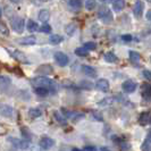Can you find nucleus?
Segmentation results:
<instances>
[{"label": "nucleus", "mask_w": 151, "mask_h": 151, "mask_svg": "<svg viewBox=\"0 0 151 151\" xmlns=\"http://www.w3.org/2000/svg\"><path fill=\"white\" fill-rule=\"evenodd\" d=\"M53 144H55V140L50 137H42L40 140V147L42 149H50Z\"/></svg>", "instance_id": "12"}, {"label": "nucleus", "mask_w": 151, "mask_h": 151, "mask_svg": "<svg viewBox=\"0 0 151 151\" xmlns=\"http://www.w3.org/2000/svg\"><path fill=\"white\" fill-rule=\"evenodd\" d=\"M61 113H63V115H64L66 118H69V119H72V121H74V122L80 121V119H82V118L84 117L83 114L75 113V111L68 110V109H66V108H61Z\"/></svg>", "instance_id": "4"}, {"label": "nucleus", "mask_w": 151, "mask_h": 151, "mask_svg": "<svg viewBox=\"0 0 151 151\" xmlns=\"http://www.w3.org/2000/svg\"><path fill=\"white\" fill-rule=\"evenodd\" d=\"M129 55V60L132 61L133 64H139V61L141 60V55L137 52V51L131 50Z\"/></svg>", "instance_id": "20"}, {"label": "nucleus", "mask_w": 151, "mask_h": 151, "mask_svg": "<svg viewBox=\"0 0 151 151\" xmlns=\"http://www.w3.org/2000/svg\"><path fill=\"white\" fill-rule=\"evenodd\" d=\"M100 150H102V151L108 150V148H107V147H102V148H101V149H100Z\"/></svg>", "instance_id": "46"}, {"label": "nucleus", "mask_w": 151, "mask_h": 151, "mask_svg": "<svg viewBox=\"0 0 151 151\" xmlns=\"http://www.w3.org/2000/svg\"><path fill=\"white\" fill-rule=\"evenodd\" d=\"M114 101V99L111 97H109V98H105L104 100H101V101H99L98 102V106H109V105H111Z\"/></svg>", "instance_id": "31"}, {"label": "nucleus", "mask_w": 151, "mask_h": 151, "mask_svg": "<svg viewBox=\"0 0 151 151\" xmlns=\"http://www.w3.org/2000/svg\"><path fill=\"white\" fill-rule=\"evenodd\" d=\"M40 1H42V2H48V1H50V0H40Z\"/></svg>", "instance_id": "47"}, {"label": "nucleus", "mask_w": 151, "mask_h": 151, "mask_svg": "<svg viewBox=\"0 0 151 151\" xmlns=\"http://www.w3.org/2000/svg\"><path fill=\"white\" fill-rule=\"evenodd\" d=\"M84 151H94L97 150V148L96 147H92V145H86V147H84L83 148Z\"/></svg>", "instance_id": "41"}, {"label": "nucleus", "mask_w": 151, "mask_h": 151, "mask_svg": "<svg viewBox=\"0 0 151 151\" xmlns=\"http://www.w3.org/2000/svg\"><path fill=\"white\" fill-rule=\"evenodd\" d=\"M98 17L104 23H106V24H108V23H110L113 21V14H111L110 9L108 7L100 8L98 12Z\"/></svg>", "instance_id": "2"}, {"label": "nucleus", "mask_w": 151, "mask_h": 151, "mask_svg": "<svg viewBox=\"0 0 151 151\" xmlns=\"http://www.w3.org/2000/svg\"><path fill=\"white\" fill-rule=\"evenodd\" d=\"M75 30H76V26L74 24H68L67 26L65 27V32L67 33L68 35H72V34L75 32Z\"/></svg>", "instance_id": "33"}, {"label": "nucleus", "mask_w": 151, "mask_h": 151, "mask_svg": "<svg viewBox=\"0 0 151 151\" xmlns=\"http://www.w3.org/2000/svg\"><path fill=\"white\" fill-rule=\"evenodd\" d=\"M35 93L41 97H45L49 94V89L45 86H35Z\"/></svg>", "instance_id": "25"}, {"label": "nucleus", "mask_w": 151, "mask_h": 151, "mask_svg": "<svg viewBox=\"0 0 151 151\" xmlns=\"http://www.w3.org/2000/svg\"><path fill=\"white\" fill-rule=\"evenodd\" d=\"M84 47L88 49V50H94L96 48H97V43H94V42H86Z\"/></svg>", "instance_id": "37"}, {"label": "nucleus", "mask_w": 151, "mask_h": 151, "mask_svg": "<svg viewBox=\"0 0 151 151\" xmlns=\"http://www.w3.org/2000/svg\"><path fill=\"white\" fill-rule=\"evenodd\" d=\"M37 72L40 73V74H42V75H48V74L52 73V67L50 65H42V66L38 67Z\"/></svg>", "instance_id": "18"}, {"label": "nucleus", "mask_w": 151, "mask_h": 151, "mask_svg": "<svg viewBox=\"0 0 151 151\" xmlns=\"http://www.w3.org/2000/svg\"><path fill=\"white\" fill-rule=\"evenodd\" d=\"M53 116H55V118H56V121L58 122L59 124H61V125H67V121H66V117L64 116V115H61L59 111H53Z\"/></svg>", "instance_id": "21"}, {"label": "nucleus", "mask_w": 151, "mask_h": 151, "mask_svg": "<svg viewBox=\"0 0 151 151\" xmlns=\"http://www.w3.org/2000/svg\"><path fill=\"white\" fill-rule=\"evenodd\" d=\"M24 26H25V22L22 17H14L12 19V27L17 33H23Z\"/></svg>", "instance_id": "3"}, {"label": "nucleus", "mask_w": 151, "mask_h": 151, "mask_svg": "<svg viewBox=\"0 0 151 151\" xmlns=\"http://www.w3.org/2000/svg\"><path fill=\"white\" fill-rule=\"evenodd\" d=\"M0 113L2 114L5 117H10L13 115V109L10 106H2V108L0 109Z\"/></svg>", "instance_id": "26"}, {"label": "nucleus", "mask_w": 151, "mask_h": 151, "mask_svg": "<svg viewBox=\"0 0 151 151\" xmlns=\"http://www.w3.org/2000/svg\"><path fill=\"white\" fill-rule=\"evenodd\" d=\"M122 89L125 93H133L136 90V83L133 82L132 80H127L122 84Z\"/></svg>", "instance_id": "7"}, {"label": "nucleus", "mask_w": 151, "mask_h": 151, "mask_svg": "<svg viewBox=\"0 0 151 151\" xmlns=\"http://www.w3.org/2000/svg\"><path fill=\"white\" fill-rule=\"evenodd\" d=\"M63 40H64V38L58 35V34H51L49 37V42L51 45H59L60 42H63Z\"/></svg>", "instance_id": "23"}, {"label": "nucleus", "mask_w": 151, "mask_h": 151, "mask_svg": "<svg viewBox=\"0 0 151 151\" xmlns=\"http://www.w3.org/2000/svg\"><path fill=\"white\" fill-rule=\"evenodd\" d=\"M102 2H106V4H109V2H113V0H100Z\"/></svg>", "instance_id": "44"}, {"label": "nucleus", "mask_w": 151, "mask_h": 151, "mask_svg": "<svg viewBox=\"0 0 151 151\" xmlns=\"http://www.w3.org/2000/svg\"><path fill=\"white\" fill-rule=\"evenodd\" d=\"M91 114L93 115V119H96V121H98V122L104 121V118H102L101 114L99 113V111H91Z\"/></svg>", "instance_id": "36"}, {"label": "nucleus", "mask_w": 151, "mask_h": 151, "mask_svg": "<svg viewBox=\"0 0 151 151\" xmlns=\"http://www.w3.org/2000/svg\"><path fill=\"white\" fill-rule=\"evenodd\" d=\"M9 1H10V2H13V4H18L21 0H9Z\"/></svg>", "instance_id": "45"}, {"label": "nucleus", "mask_w": 151, "mask_h": 151, "mask_svg": "<svg viewBox=\"0 0 151 151\" xmlns=\"http://www.w3.org/2000/svg\"><path fill=\"white\" fill-rule=\"evenodd\" d=\"M0 17H1V9H0Z\"/></svg>", "instance_id": "48"}, {"label": "nucleus", "mask_w": 151, "mask_h": 151, "mask_svg": "<svg viewBox=\"0 0 151 151\" xmlns=\"http://www.w3.org/2000/svg\"><path fill=\"white\" fill-rule=\"evenodd\" d=\"M150 59H151V58H150Z\"/></svg>", "instance_id": "50"}, {"label": "nucleus", "mask_w": 151, "mask_h": 151, "mask_svg": "<svg viewBox=\"0 0 151 151\" xmlns=\"http://www.w3.org/2000/svg\"><path fill=\"white\" fill-rule=\"evenodd\" d=\"M122 39H123L124 41H126V42H129V41H132V40H133L132 35H129V34H124V35L122 37Z\"/></svg>", "instance_id": "40"}, {"label": "nucleus", "mask_w": 151, "mask_h": 151, "mask_svg": "<svg viewBox=\"0 0 151 151\" xmlns=\"http://www.w3.org/2000/svg\"><path fill=\"white\" fill-rule=\"evenodd\" d=\"M151 121V114L149 111H144L140 115V117H139V123L142 125V126H145V125H148Z\"/></svg>", "instance_id": "13"}, {"label": "nucleus", "mask_w": 151, "mask_h": 151, "mask_svg": "<svg viewBox=\"0 0 151 151\" xmlns=\"http://www.w3.org/2000/svg\"><path fill=\"white\" fill-rule=\"evenodd\" d=\"M55 60L56 63L61 66V67H65L68 64V57L66 53L61 52V51H58V52L55 53Z\"/></svg>", "instance_id": "6"}, {"label": "nucleus", "mask_w": 151, "mask_h": 151, "mask_svg": "<svg viewBox=\"0 0 151 151\" xmlns=\"http://www.w3.org/2000/svg\"><path fill=\"white\" fill-rule=\"evenodd\" d=\"M147 19H148V21H151V10H149V12L147 13Z\"/></svg>", "instance_id": "43"}, {"label": "nucleus", "mask_w": 151, "mask_h": 151, "mask_svg": "<svg viewBox=\"0 0 151 151\" xmlns=\"http://www.w3.org/2000/svg\"><path fill=\"white\" fill-rule=\"evenodd\" d=\"M9 84H10L9 77H5V76H1L0 77V88H1V90L2 89H6Z\"/></svg>", "instance_id": "29"}, {"label": "nucleus", "mask_w": 151, "mask_h": 151, "mask_svg": "<svg viewBox=\"0 0 151 151\" xmlns=\"http://www.w3.org/2000/svg\"><path fill=\"white\" fill-rule=\"evenodd\" d=\"M68 4L73 9H76V10L82 7V0H69Z\"/></svg>", "instance_id": "28"}, {"label": "nucleus", "mask_w": 151, "mask_h": 151, "mask_svg": "<svg viewBox=\"0 0 151 151\" xmlns=\"http://www.w3.org/2000/svg\"><path fill=\"white\" fill-rule=\"evenodd\" d=\"M42 115V110L41 109H39V108H31L30 110H29V116H30L31 118H39L40 116Z\"/></svg>", "instance_id": "24"}, {"label": "nucleus", "mask_w": 151, "mask_h": 151, "mask_svg": "<svg viewBox=\"0 0 151 151\" xmlns=\"http://www.w3.org/2000/svg\"><path fill=\"white\" fill-rule=\"evenodd\" d=\"M143 76L145 77V80H148V81H151V70L144 69V70H143Z\"/></svg>", "instance_id": "39"}, {"label": "nucleus", "mask_w": 151, "mask_h": 151, "mask_svg": "<svg viewBox=\"0 0 151 151\" xmlns=\"http://www.w3.org/2000/svg\"><path fill=\"white\" fill-rule=\"evenodd\" d=\"M104 59L107 63H110V64H115V63H118V57L113 52V51H108L104 55Z\"/></svg>", "instance_id": "16"}, {"label": "nucleus", "mask_w": 151, "mask_h": 151, "mask_svg": "<svg viewBox=\"0 0 151 151\" xmlns=\"http://www.w3.org/2000/svg\"><path fill=\"white\" fill-rule=\"evenodd\" d=\"M96 0H86L85 1V8L88 10H93L96 8Z\"/></svg>", "instance_id": "32"}, {"label": "nucleus", "mask_w": 151, "mask_h": 151, "mask_svg": "<svg viewBox=\"0 0 151 151\" xmlns=\"http://www.w3.org/2000/svg\"><path fill=\"white\" fill-rule=\"evenodd\" d=\"M143 7H144V4L141 0H137L135 4H134V6H133V14H134V16H135L136 18L141 17L142 12H143Z\"/></svg>", "instance_id": "9"}, {"label": "nucleus", "mask_w": 151, "mask_h": 151, "mask_svg": "<svg viewBox=\"0 0 151 151\" xmlns=\"http://www.w3.org/2000/svg\"><path fill=\"white\" fill-rule=\"evenodd\" d=\"M96 88L101 91V92H107V91H109L110 85H109V82L107 81L106 78H100L96 83Z\"/></svg>", "instance_id": "8"}, {"label": "nucleus", "mask_w": 151, "mask_h": 151, "mask_svg": "<svg viewBox=\"0 0 151 151\" xmlns=\"http://www.w3.org/2000/svg\"><path fill=\"white\" fill-rule=\"evenodd\" d=\"M12 144L17 148V149H27L29 145H30V140H19V139H15V137H9L8 139Z\"/></svg>", "instance_id": "5"}, {"label": "nucleus", "mask_w": 151, "mask_h": 151, "mask_svg": "<svg viewBox=\"0 0 151 151\" xmlns=\"http://www.w3.org/2000/svg\"><path fill=\"white\" fill-rule=\"evenodd\" d=\"M40 32H42V33H51V26L48 25V24H43L40 27Z\"/></svg>", "instance_id": "35"}, {"label": "nucleus", "mask_w": 151, "mask_h": 151, "mask_svg": "<svg viewBox=\"0 0 151 151\" xmlns=\"http://www.w3.org/2000/svg\"><path fill=\"white\" fill-rule=\"evenodd\" d=\"M39 19L41 21V22H48L49 21V18H50V12L49 10H47V9H42V10H40L39 12Z\"/></svg>", "instance_id": "19"}, {"label": "nucleus", "mask_w": 151, "mask_h": 151, "mask_svg": "<svg viewBox=\"0 0 151 151\" xmlns=\"http://www.w3.org/2000/svg\"><path fill=\"white\" fill-rule=\"evenodd\" d=\"M18 42L23 45H34L37 43V38L33 37V35H30V37H25L23 39H19Z\"/></svg>", "instance_id": "15"}, {"label": "nucleus", "mask_w": 151, "mask_h": 151, "mask_svg": "<svg viewBox=\"0 0 151 151\" xmlns=\"http://www.w3.org/2000/svg\"><path fill=\"white\" fill-rule=\"evenodd\" d=\"M26 27H27V30H29V32H35V31H38V24H37V22H34V21H32V19H30L29 22H27V25H26Z\"/></svg>", "instance_id": "27"}, {"label": "nucleus", "mask_w": 151, "mask_h": 151, "mask_svg": "<svg viewBox=\"0 0 151 151\" xmlns=\"http://www.w3.org/2000/svg\"><path fill=\"white\" fill-rule=\"evenodd\" d=\"M148 1H150V2H151V0H148Z\"/></svg>", "instance_id": "49"}, {"label": "nucleus", "mask_w": 151, "mask_h": 151, "mask_svg": "<svg viewBox=\"0 0 151 151\" xmlns=\"http://www.w3.org/2000/svg\"><path fill=\"white\" fill-rule=\"evenodd\" d=\"M0 32H1L2 34H5V35H8V34H9L7 27H6L4 24H1V23H0Z\"/></svg>", "instance_id": "38"}, {"label": "nucleus", "mask_w": 151, "mask_h": 151, "mask_svg": "<svg viewBox=\"0 0 151 151\" xmlns=\"http://www.w3.org/2000/svg\"><path fill=\"white\" fill-rule=\"evenodd\" d=\"M145 142L151 143V129L149 131V133H148V135H147V140H145Z\"/></svg>", "instance_id": "42"}, {"label": "nucleus", "mask_w": 151, "mask_h": 151, "mask_svg": "<svg viewBox=\"0 0 151 151\" xmlns=\"http://www.w3.org/2000/svg\"><path fill=\"white\" fill-rule=\"evenodd\" d=\"M78 86H80L81 89H83V90H92L94 85H93V83H92L91 81L83 80V81H81V82L78 83Z\"/></svg>", "instance_id": "22"}, {"label": "nucleus", "mask_w": 151, "mask_h": 151, "mask_svg": "<svg viewBox=\"0 0 151 151\" xmlns=\"http://www.w3.org/2000/svg\"><path fill=\"white\" fill-rule=\"evenodd\" d=\"M21 132H22L23 137H24L25 140H31V133L29 132V129H25V127H22V129H21Z\"/></svg>", "instance_id": "34"}, {"label": "nucleus", "mask_w": 151, "mask_h": 151, "mask_svg": "<svg viewBox=\"0 0 151 151\" xmlns=\"http://www.w3.org/2000/svg\"><path fill=\"white\" fill-rule=\"evenodd\" d=\"M141 94L145 99L151 98V83H143L141 88Z\"/></svg>", "instance_id": "14"}, {"label": "nucleus", "mask_w": 151, "mask_h": 151, "mask_svg": "<svg viewBox=\"0 0 151 151\" xmlns=\"http://www.w3.org/2000/svg\"><path fill=\"white\" fill-rule=\"evenodd\" d=\"M32 84L34 86H45V88H48L49 91L52 90V92H56V83L53 82L52 80H50L49 77H45V76H37V77H33L32 78Z\"/></svg>", "instance_id": "1"}, {"label": "nucleus", "mask_w": 151, "mask_h": 151, "mask_svg": "<svg viewBox=\"0 0 151 151\" xmlns=\"http://www.w3.org/2000/svg\"><path fill=\"white\" fill-rule=\"evenodd\" d=\"M125 6V1L124 0H115L113 1V9L115 13H119L124 9Z\"/></svg>", "instance_id": "17"}, {"label": "nucleus", "mask_w": 151, "mask_h": 151, "mask_svg": "<svg viewBox=\"0 0 151 151\" xmlns=\"http://www.w3.org/2000/svg\"><path fill=\"white\" fill-rule=\"evenodd\" d=\"M10 55L15 58L16 60L21 61V63H25V64H29V59L25 57V55L21 51H18V50H13V51H10Z\"/></svg>", "instance_id": "11"}, {"label": "nucleus", "mask_w": 151, "mask_h": 151, "mask_svg": "<svg viewBox=\"0 0 151 151\" xmlns=\"http://www.w3.org/2000/svg\"><path fill=\"white\" fill-rule=\"evenodd\" d=\"M88 53H89V50H88L85 47L75 49V55L80 56V57H85V56H88Z\"/></svg>", "instance_id": "30"}, {"label": "nucleus", "mask_w": 151, "mask_h": 151, "mask_svg": "<svg viewBox=\"0 0 151 151\" xmlns=\"http://www.w3.org/2000/svg\"><path fill=\"white\" fill-rule=\"evenodd\" d=\"M82 72H83L84 74L86 76H89V77H97V69L94 67H92V66H89V65H83L82 67Z\"/></svg>", "instance_id": "10"}]
</instances>
